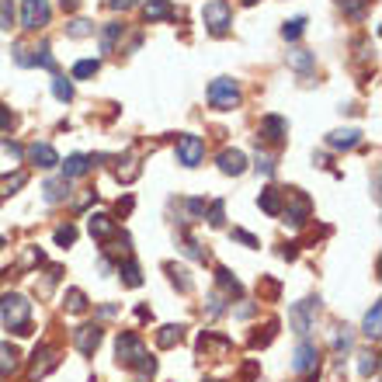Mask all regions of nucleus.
Masks as SVG:
<instances>
[{
    "label": "nucleus",
    "instance_id": "obj_1",
    "mask_svg": "<svg viewBox=\"0 0 382 382\" xmlns=\"http://www.w3.org/2000/svg\"><path fill=\"white\" fill-rule=\"evenodd\" d=\"M0 320H4V327L14 330L18 338L32 334V302L25 296H18V292H7V296L0 299Z\"/></svg>",
    "mask_w": 382,
    "mask_h": 382
},
{
    "label": "nucleus",
    "instance_id": "obj_2",
    "mask_svg": "<svg viewBox=\"0 0 382 382\" xmlns=\"http://www.w3.org/2000/svg\"><path fill=\"white\" fill-rule=\"evenodd\" d=\"M209 105H213V108H222V112L237 108V105H240V87H237V80L215 77L213 84H209Z\"/></svg>",
    "mask_w": 382,
    "mask_h": 382
},
{
    "label": "nucleus",
    "instance_id": "obj_3",
    "mask_svg": "<svg viewBox=\"0 0 382 382\" xmlns=\"http://www.w3.org/2000/svg\"><path fill=\"white\" fill-rule=\"evenodd\" d=\"M115 354H119V362H122L126 369H136V365H139L143 358H146V344H143V338H139V334L126 330V334H119Z\"/></svg>",
    "mask_w": 382,
    "mask_h": 382
},
{
    "label": "nucleus",
    "instance_id": "obj_4",
    "mask_svg": "<svg viewBox=\"0 0 382 382\" xmlns=\"http://www.w3.org/2000/svg\"><path fill=\"white\" fill-rule=\"evenodd\" d=\"M202 18H205V25H209V32H213L215 39H219V35H226V32H229V25H233V11H229V4H226V0H209V4H205V11H202Z\"/></svg>",
    "mask_w": 382,
    "mask_h": 382
},
{
    "label": "nucleus",
    "instance_id": "obj_5",
    "mask_svg": "<svg viewBox=\"0 0 382 382\" xmlns=\"http://www.w3.org/2000/svg\"><path fill=\"white\" fill-rule=\"evenodd\" d=\"M316 309H320V299H302V302H296V306L289 309V327L296 330L299 338L309 334V327H313V320H316Z\"/></svg>",
    "mask_w": 382,
    "mask_h": 382
},
{
    "label": "nucleus",
    "instance_id": "obj_6",
    "mask_svg": "<svg viewBox=\"0 0 382 382\" xmlns=\"http://www.w3.org/2000/svg\"><path fill=\"white\" fill-rule=\"evenodd\" d=\"M177 164L181 167H198L205 157V139L202 136H177Z\"/></svg>",
    "mask_w": 382,
    "mask_h": 382
},
{
    "label": "nucleus",
    "instance_id": "obj_7",
    "mask_svg": "<svg viewBox=\"0 0 382 382\" xmlns=\"http://www.w3.org/2000/svg\"><path fill=\"white\" fill-rule=\"evenodd\" d=\"M49 18H52V7H49V0H21V25L28 28V32H39L49 25Z\"/></svg>",
    "mask_w": 382,
    "mask_h": 382
},
{
    "label": "nucleus",
    "instance_id": "obj_8",
    "mask_svg": "<svg viewBox=\"0 0 382 382\" xmlns=\"http://www.w3.org/2000/svg\"><path fill=\"white\" fill-rule=\"evenodd\" d=\"M56 365H59V358H56V347H52V344H39V347H35V354H32L28 379H42V376H49Z\"/></svg>",
    "mask_w": 382,
    "mask_h": 382
},
{
    "label": "nucleus",
    "instance_id": "obj_9",
    "mask_svg": "<svg viewBox=\"0 0 382 382\" xmlns=\"http://www.w3.org/2000/svg\"><path fill=\"white\" fill-rule=\"evenodd\" d=\"M316 365H320V351H316V344L299 340L296 354H292V369H296L299 376H309V372H316Z\"/></svg>",
    "mask_w": 382,
    "mask_h": 382
},
{
    "label": "nucleus",
    "instance_id": "obj_10",
    "mask_svg": "<svg viewBox=\"0 0 382 382\" xmlns=\"http://www.w3.org/2000/svg\"><path fill=\"white\" fill-rule=\"evenodd\" d=\"M309 213H313V202H309V195H306V191H299V188H292V191H289V205H285L289 222H292V226H302V222L309 219Z\"/></svg>",
    "mask_w": 382,
    "mask_h": 382
},
{
    "label": "nucleus",
    "instance_id": "obj_11",
    "mask_svg": "<svg viewBox=\"0 0 382 382\" xmlns=\"http://www.w3.org/2000/svg\"><path fill=\"white\" fill-rule=\"evenodd\" d=\"M101 338H105V334H101L97 323H87V327H77V330H73V344H77L80 354H94L97 344H101Z\"/></svg>",
    "mask_w": 382,
    "mask_h": 382
},
{
    "label": "nucleus",
    "instance_id": "obj_12",
    "mask_svg": "<svg viewBox=\"0 0 382 382\" xmlns=\"http://www.w3.org/2000/svg\"><path fill=\"white\" fill-rule=\"evenodd\" d=\"M42 198L49 205H59L70 198V177H49L42 184Z\"/></svg>",
    "mask_w": 382,
    "mask_h": 382
},
{
    "label": "nucleus",
    "instance_id": "obj_13",
    "mask_svg": "<svg viewBox=\"0 0 382 382\" xmlns=\"http://www.w3.org/2000/svg\"><path fill=\"white\" fill-rule=\"evenodd\" d=\"M198 351H202L205 358H226V354H229V338L202 334V338H198Z\"/></svg>",
    "mask_w": 382,
    "mask_h": 382
},
{
    "label": "nucleus",
    "instance_id": "obj_14",
    "mask_svg": "<svg viewBox=\"0 0 382 382\" xmlns=\"http://www.w3.org/2000/svg\"><path fill=\"white\" fill-rule=\"evenodd\" d=\"M285 132H289V126H285L282 115H264V119H261V136H264L268 143H282Z\"/></svg>",
    "mask_w": 382,
    "mask_h": 382
},
{
    "label": "nucleus",
    "instance_id": "obj_15",
    "mask_svg": "<svg viewBox=\"0 0 382 382\" xmlns=\"http://www.w3.org/2000/svg\"><path fill=\"white\" fill-rule=\"evenodd\" d=\"M219 170L240 177V174L247 170V157H244L240 150H222V153H219Z\"/></svg>",
    "mask_w": 382,
    "mask_h": 382
},
{
    "label": "nucleus",
    "instance_id": "obj_16",
    "mask_svg": "<svg viewBox=\"0 0 382 382\" xmlns=\"http://www.w3.org/2000/svg\"><path fill=\"white\" fill-rule=\"evenodd\" d=\"M18 365H21V351H18L11 340H4V344H0V376L18 372Z\"/></svg>",
    "mask_w": 382,
    "mask_h": 382
},
{
    "label": "nucleus",
    "instance_id": "obj_17",
    "mask_svg": "<svg viewBox=\"0 0 382 382\" xmlns=\"http://www.w3.org/2000/svg\"><path fill=\"white\" fill-rule=\"evenodd\" d=\"M28 157H32L39 167H56V164H59V153H56L49 143H32V146H28Z\"/></svg>",
    "mask_w": 382,
    "mask_h": 382
},
{
    "label": "nucleus",
    "instance_id": "obj_18",
    "mask_svg": "<svg viewBox=\"0 0 382 382\" xmlns=\"http://www.w3.org/2000/svg\"><path fill=\"white\" fill-rule=\"evenodd\" d=\"M87 229H90V237H97V240H108V237H115V222H112V215H105V213H94V215H90Z\"/></svg>",
    "mask_w": 382,
    "mask_h": 382
},
{
    "label": "nucleus",
    "instance_id": "obj_19",
    "mask_svg": "<svg viewBox=\"0 0 382 382\" xmlns=\"http://www.w3.org/2000/svg\"><path fill=\"white\" fill-rule=\"evenodd\" d=\"M143 18L146 21H167V18H174V7H170V0H146Z\"/></svg>",
    "mask_w": 382,
    "mask_h": 382
},
{
    "label": "nucleus",
    "instance_id": "obj_20",
    "mask_svg": "<svg viewBox=\"0 0 382 382\" xmlns=\"http://www.w3.org/2000/svg\"><path fill=\"white\" fill-rule=\"evenodd\" d=\"M358 139H362V132H358V129H338V132H330V136H327V146H330V150H351Z\"/></svg>",
    "mask_w": 382,
    "mask_h": 382
},
{
    "label": "nucleus",
    "instance_id": "obj_21",
    "mask_svg": "<svg viewBox=\"0 0 382 382\" xmlns=\"http://www.w3.org/2000/svg\"><path fill=\"white\" fill-rule=\"evenodd\" d=\"M94 164V157H84V153H73V157H66V164H63V177H84L87 170Z\"/></svg>",
    "mask_w": 382,
    "mask_h": 382
},
{
    "label": "nucleus",
    "instance_id": "obj_22",
    "mask_svg": "<svg viewBox=\"0 0 382 382\" xmlns=\"http://www.w3.org/2000/svg\"><path fill=\"white\" fill-rule=\"evenodd\" d=\"M282 195H285L282 188H264L261 198H257V205H261L268 215H282Z\"/></svg>",
    "mask_w": 382,
    "mask_h": 382
},
{
    "label": "nucleus",
    "instance_id": "obj_23",
    "mask_svg": "<svg viewBox=\"0 0 382 382\" xmlns=\"http://www.w3.org/2000/svg\"><path fill=\"white\" fill-rule=\"evenodd\" d=\"M215 282L226 296H244V285H240V278H233L229 268H215Z\"/></svg>",
    "mask_w": 382,
    "mask_h": 382
},
{
    "label": "nucleus",
    "instance_id": "obj_24",
    "mask_svg": "<svg viewBox=\"0 0 382 382\" xmlns=\"http://www.w3.org/2000/svg\"><path fill=\"white\" fill-rule=\"evenodd\" d=\"M126 35V25H119V21H112V25H105V32H101V52H112L115 42Z\"/></svg>",
    "mask_w": 382,
    "mask_h": 382
},
{
    "label": "nucleus",
    "instance_id": "obj_25",
    "mask_svg": "<svg viewBox=\"0 0 382 382\" xmlns=\"http://www.w3.org/2000/svg\"><path fill=\"white\" fill-rule=\"evenodd\" d=\"M289 66L299 70V73H306V70H313V66H316V56H313V52H306V49H292V52H289Z\"/></svg>",
    "mask_w": 382,
    "mask_h": 382
},
{
    "label": "nucleus",
    "instance_id": "obj_26",
    "mask_svg": "<svg viewBox=\"0 0 382 382\" xmlns=\"http://www.w3.org/2000/svg\"><path fill=\"white\" fill-rule=\"evenodd\" d=\"M379 320H382V306L379 302H372V309L365 313V323H362V330H365V338H379Z\"/></svg>",
    "mask_w": 382,
    "mask_h": 382
},
{
    "label": "nucleus",
    "instance_id": "obj_27",
    "mask_svg": "<svg viewBox=\"0 0 382 382\" xmlns=\"http://www.w3.org/2000/svg\"><path fill=\"white\" fill-rule=\"evenodd\" d=\"M119 275H122V282H126L129 289H139L143 285V275H139V264L129 257L126 264H119Z\"/></svg>",
    "mask_w": 382,
    "mask_h": 382
},
{
    "label": "nucleus",
    "instance_id": "obj_28",
    "mask_svg": "<svg viewBox=\"0 0 382 382\" xmlns=\"http://www.w3.org/2000/svg\"><path fill=\"white\" fill-rule=\"evenodd\" d=\"M25 184H28V174H25V170H18L14 177H4V181H0V202H4L7 195H14L18 188H25Z\"/></svg>",
    "mask_w": 382,
    "mask_h": 382
},
{
    "label": "nucleus",
    "instance_id": "obj_29",
    "mask_svg": "<svg viewBox=\"0 0 382 382\" xmlns=\"http://www.w3.org/2000/svg\"><path fill=\"white\" fill-rule=\"evenodd\" d=\"M157 344H160V347H174V344H181V327H174V323L160 327V330H157Z\"/></svg>",
    "mask_w": 382,
    "mask_h": 382
},
{
    "label": "nucleus",
    "instance_id": "obj_30",
    "mask_svg": "<svg viewBox=\"0 0 382 382\" xmlns=\"http://www.w3.org/2000/svg\"><path fill=\"white\" fill-rule=\"evenodd\" d=\"M97 70H101L97 59H80V63H73V80H87V77H94Z\"/></svg>",
    "mask_w": 382,
    "mask_h": 382
},
{
    "label": "nucleus",
    "instance_id": "obj_31",
    "mask_svg": "<svg viewBox=\"0 0 382 382\" xmlns=\"http://www.w3.org/2000/svg\"><path fill=\"white\" fill-rule=\"evenodd\" d=\"M66 35H70V39H87V35H94V25L84 21V18H77V21L66 25Z\"/></svg>",
    "mask_w": 382,
    "mask_h": 382
},
{
    "label": "nucleus",
    "instance_id": "obj_32",
    "mask_svg": "<svg viewBox=\"0 0 382 382\" xmlns=\"http://www.w3.org/2000/svg\"><path fill=\"white\" fill-rule=\"evenodd\" d=\"M302 32H306V18H292V21H285V28H282V39H285V42H296Z\"/></svg>",
    "mask_w": 382,
    "mask_h": 382
},
{
    "label": "nucleus",
    "instance_id": "obj_33",
    "mask_svg": "<svg viewBox=\"0 0 382 382\" xmlns=\"http://www.w3.org/2000/svg\"><path fill=\"white\" fill-rule=\"evenodd\" d=\"M170 278H174V285L181 289V292H191V278H188V271L184 268H177V264H167Z\"/></svg>",
    "mask_w": 382,
    "mask_h": 382
},
{
    "label": "nucleus",
    "instance_id": "obj_34",
    "mask_svg": "<svg viewBox=\"0 0 382 382\" xmlns=\"http://www.w3.org/2000/svg\"><path fill=\"white\" fill-rule=\"evenodd\" d=\"M66 309H70V313H84L87 309V296L80 289H70V292H66Z\"/></svg>",
    "mask_w": 382,
    "mask_h": 382
},
{
    "label": "nucleus",
    "instance_id": "obj_35",
    "mask_svg": "<svg viewBox=\"0 0 382 382\" xmlns=\"http://www.w3.org/2000/svg\"><path fill=\"white\" fill-rule=\"evenodd\" d=\"M369 4H372V0H340V7H344V14H347V18H362Z\"/></svg>",
    "mask_w": 382,
    "mask_h": 382
},
{
    "label": "nucleus",
    "instance_id": "obj_36",
    "mask_svg": "<svg viewBox=\"0 0 382 382\" xmlns=\"http://www.w3.org/2000/svg\"><path fill=\"white\" fill-rule=\"evenodd\" d=\"M52 94H56L59 101H73V84L59 77V80H52Z\"/></svg>",
    "mask_w": 382,
    "mask_h": 382
},
{
    "label": "nucleus",
    "instance_id": "obj_37",
    "mask_svg": "<svg viewBox=\"0 0 382 382\" xmlns=\"http://www.w3.org/2000/svg\"><path fill=\"white\" fill-rule=\"evenodd\" d=\"M275 330H278V320H271V323L264 327V334H254V338H251V347H264L268 340L275 338Z\"/></svg>",
    "mask_w": 382,
    "mask_h": 382
},
{
    "label": "nucleus",
    "instance_id": "obj_38",
    "mask_svg": "<svg viewBox=\"0 0 382 382\" xmlns=\"http://www.w3.org/2000/svg\"><path fill=\"white\" fill-rule=\"evenodd\" d=\"M115 177H119V181H136V177H139V164H136V160H126V167H119L115 170Z\"/></svg>",
    "mask_w": 382,
    "mask_h": 382
},
{
    "label": "nucleus",
    "instance_id": "obj_39",
    "mask_svg": "<svg viewBox=\"0 0 382 382\" xmlns=\"http://www.w3.org/2000/svg\"><path fill=\"white\" fill-rule=\"evenodd\" d=\"M73 240H77V229H73V226H59V229H56V244H59V247H70Z\"/></svg>",
    "mask_w": 382,
    "mask_h": 382
},
{
    "label": "nucleus",
    "instance_id": "obj_40",
    "mask_svg": "<svg viewBox=\"0 0 382 382\" xmlns=\"http://www.w3.org/2000/svg\"><path fill=\"white\" fill-rule=\"evenodd\" d=\"M376 369H379V362H376V354H362V362H358V372L369 379V376H376Z\"/></svg>",
    "mask_w": 382,
    "mask_h": 382
},
{
    "label": "nucleus",
    "instance_id": "obj_41",
    "mask_svg": "<svg viewBox=\"0 0 382 382\" xmlns=\"http://www.w3.org/2000/svg\"><path fill=\"white\" fill-rule=\"evenodd\" d=\"M226 205H222V202H213V205H209V226H215V229H219V226H222V222H226Z\"/></svg>",
    "mask_w": 382,
    "mask_h": 382
},
{
    "label": "nucleus",
    "instance_id": "obj_42",
    "mask_svg": "<svg viewBox=\"0 0 382 382\" xmlns=\"http://www.w3.org/2000/svg\"><path fill=\"white\" fill-rule=\"evenodd\" d=\"M257 174H268V177H271V174H275V157H271V153H257Z\"/></svg>",
    "mask_w": 382,
    "mask_h": 382
},
{
    "label": "nucleus",
    "instance_id": "obj_43",
    "mask_svg": "<svg viewBox=\"0 0 382 382\" xmlns=\"http://www.w3.org/2000/svg\"><path fill=\"white\" fill-rule=\"evenodd\" d=\"M136 372H139V379H150V376H153V372H157V362H153V358H150V354H146V358H143V362H139V365H136Z\"/></svg>",
    "mask_w": 382,
    "mask_h": 382
},
{
    "label": "nucleus",
    "instance_id": "obj_44",
    "mask_svg": "<svg viewBox=\"0 0 382 382\" xmlns=\"http://www.w3.org/2000/svg\"><path fill=\"white\" fill-rule=\"evenodd\" d=\"M184 254L195 257V261H205V251H202V247H198V244H195V240H191L188 233H184Z\"/></svg>",
    "mask_w": 382,
    "mask_h": 382
},
{
    "label": "nucleus",
    "instance_id": "obj_45",
    "mask_svg": "<svg viewBox=\"0 0 382 382\" xmlns=\"http://www.w3.org/2000/svg\"><path fill=\"white\" fill-rule=\"evenodd\" d=\"M11 21H14V7L11 0H0V28H11Z\"/></svg>",
    "mask_w": 382,
    "mask_h": 382
},
{
    "label": "nucleus",
    "instance_id": "obj_46",
    "mask_svg": "<svg viewBox=\"0 0 382 382\" xmlns=\"http://www.w3.org/2000/svg\"><path fill=\"white\" fill-rule=\"evenodd\" d=\"M184 205H188V213H191V215H202V213H205V198H188Z\"/></svg>",
    "mask_w": 382,
    "mask_h": 382
},
{
    "label": "nucleus",
    "instance_id": "obj_47",
    "mask_svg": "<svg viewBox=\"0 0 382 382\" xmlns=\"http://www.w3.org/2000/svg\"><path fill=\"white\" fill-rule=\"evenodd\" d=\"M233 240H240V244H247V247H257V237H251L247 229H233Z\"/></svg>",
    "mask_w": 382,
    "mask_h": 382
},
{
    "label": "nucleus",
    "instance_id": "obj_48",
    "mask_svg": "<svg viewBox=\"0 0 382 382\" xmlns=\"http://www.w3.org/2000/svg\"><path fill=\"white\" fill-rule=\"evenodd\" d=\"M136 4H139V0H108V7H112V11H132Z\"/></svg>",
    "mask_w": 382,
    "mask_h": 382
},
{
    "label": "nucleus",
    "instance_id": "obj_49",
    "mask_svg": "<svg viewBox=\"0 0 382 382\" xmlns=\"http://www.w3.org/2000/svg\"><path fill=\"white\" fill-rule=\"evenodd\" d=\"M334 347H338V354L351 351V338H347V334H338V338H334Z\"/></svg>",
    "mask_w": 382,
    "mask_h": 382
},
{
    "label": "nucleus",
    "instance_id": "obj_50",
    "mask_svg": "<svg viewBox=\"0 0 382 382\" xmlns=\"http://www.w3.org/2000/svg\"><path fill=\"white\" fill-rule=\"evenodd\" d=\"M11 126H14V115H11V108L0 105V129H11Z\"/></svg>",
    "mask_w": 382,
    "mask_h": 382
},
{
    "label": "nucleus",
    "instance_id": "obj_51",
    "mask_svg": "<svg viewBox=\"0 0 382 382\" xmlns=\"http://www.w3.org/2000/svg\"><path fill=\"white\" fill-rule=\"evenodd\" d=\"M257 376V362H247V365H244V379L251 382Z\"/></svg>",
    "mask_w": 382,
    "mask_h": 382
},
{
    "label": "nucleus",
    "instance_id": "obj_52",
    "mask_svg": "<svg viewBox=\"0 0 382 382\" xmlns=\"http://www.w3.org/2000/svg\"><path fill=\"white\" fill-rule=\"evenodd\" d=\"M4 150H7L11 157H21V146H18V143H4Z\"/></svg>",
    "mask_w": 382,
    "mask_h": 382
},
{
    "label": "nucleus",
    "instance_id": "obj_53",
    "mask_svg": "<svg viewBox=\"0 0 382 382\" xmlns=\"http://www.w3.org/2000/svg\"><path fill=\"white\" fill-rule=\"evenodd\" d=\"M126 213H132V198H122V202H119V215H126Z\"/></svg>",
    "mask_w": 382,
    "mask_h": 382
},
{
    "label": "nucleus",
    "instance_id": "obj_54",
    "mask_svg": "<svg viewBox=\"0 0 382 382\" xmlns=\"http://www.w3.org/2000/svg\"><path fill=\"white\" fill-rule=\"evenodd\" d=\"M244 4H247V7H254V4H257V0H244Z\"/></svg>",
    "mask_w": 382,
    "mask_h": 382
},
{
    "label": "nucleus",
    "instance_id": "obj_55",
    "mask_svg": "<svg viewBox=\"0 0 382 382\" xmlns=\"http://www.w3.org/2000/svg\"><path fill=\"white\" fill-rule=\"evenodd\" d=\"M205 382H219V379H205Z\"/></svg>",
    "mask_w": 382,
    "mask_h": 382
},
{
    "label": "nucleus",
    "instance_id": "obj_56",
    "mask_svg": "<svg viewBox=\"0 0 382 382\" xmlns=\"http://www.w3.org/2000/svg\"><path fill=\"white\" fill-rule=\"evenodd\" d=\"M0 247H4V237H0Z\"/></svg>",
    "mask_w": 382,
    "mask_h": 382
},
{
    "label": "nucleus",
    "instance_id": "obj_57",
    "mask_svg": "<svg viewBox=\"0 0 382 382\" xmlns=\"http://www.w3.org/2000/svg\"><path fill=\"white\" fill-rule=\"evenodd\" d=\"M306 382H309V379H306Z\"/></svg>",
    "mask_w": 382,
    "mask_h": 382
}]
</instances>
